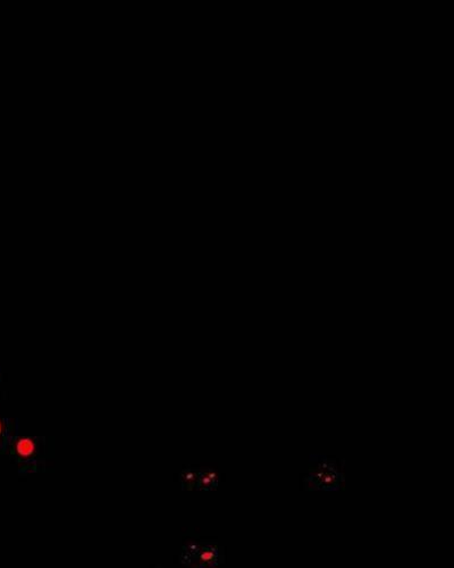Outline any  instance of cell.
I'll use <instances>...</instances> for the list:
<instances>
[{
	"mask_svg": "<svg viewBox=\"0 0 454 568\" xmlns=\"http://www.w3.org/2000/svg\"><path fill=\"white\" fill-rule=\"evenodd\" d=\"M6 423H5V420L0 416V441H1V440H5V438H6Z\"/></svg>",
	"mask_w": 454,
	"mask_h": 568,
	"instance_id": "obj_7",
	"label": "cell"
},
{
	"mask_svg": "<svg viewBox=\"0 0 454 568\" xmlns=\"http://www.w3.org/2000/svg\"><path fill=\"white\" fill-rule=\"evenodd\" d=\"M341 475L337 472L335 463L328 459H322L318 469L310 475V483L320 489H335Z\"/></svg>",
	"mask_w": 454,
	"mask_h": 568,
	"instance_id": "obj_1",
	"label": "cell"
},
{
	"mask_svg": "<svg viewBox=\"0 0 454 568\" xmlns=\"http://www.w3.org/2000/svg\"><path fill=\"white\" fill-rule=\"evenodd\" d=\"M13 452L18 459H29L36 452V443L32 438L22 436L14 441Z\"/></svg>",
	"mask_w": 454,
	"mask_h": 568,
	"instance_id": "obj_3",
	"label": "cell"
},
{
	"mask_svg": "<svg viewBox=\"0 0 454 568\" xmlns=\"http://www.w3.org/2000/svg\"><path fill=\"white\" fill-rule=\"evenodd\" d=\"M220 482V475L211 469H199L198 490L211 491L216 489Z\"/></svg>",
	"mask_w": 454,
	"mask_h": 568,
	"instance_id": "obj_4",
	"label": "cell"
},
{
	"mask_svg": "<svg viewBox=\"0 0 454 568\" xmlns=\"http://www.w3.org/2000/svg\"><path fill=\"white\" fill-rule=\"evenodd\" d=\"M196 568H213V567H206V566H197Z\"/></svg>",
	"mask_w": 454,
	"mask_h": 568,
	"instance_id": "obj_8",
	"label": "cell"
},
{
	"mask_svg": "<svg viewBox=\"0 0 454 568\" xmlns=\"http://www.w3.org/2000/svg\"><path fill=\"white\" fill-rule=\"evenodd\" d=\"M199 469H185L180 474V482L184 490H194L198 487Z\"/></svg>",
	"mask_w": 454,
	"mask_h": 568,
	"instance_id": "obj_6",
	"label": "cell"
},
{
	"mask_svg": "<svg viewBox=\"0 0 454 568\" xmlns=\"http://www.w3.org/2000/svg\"><path fill=\"white\" fill-rule=\"evenodd\" d=\"M200 544L198 542H189L182 548V553H180V562L183 565H191L192 562H196L197 553H198Z\"/></svg>",
	"mask_w": 454,
	"mask_h": 568,
	"instance_id": "obj_5",
	"label": "cell"
},
{
	"mask_svg": "<svg viewBox=\"0 0 454 568\" xmlns=\"http://www.w3.org/2000/svg\"><path fill=\"white\" fill-rule=\"evenodd\" d=\"M220 562V550L214 544H200L198 553H197V566H206L213 567Z\"/></svg>",
	"mask_w": 454,
	"mask_h": 568,
	"instance_id": "obj_2",
	"label": "cell"
}]
</instances>
